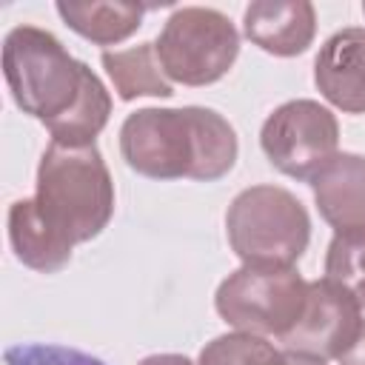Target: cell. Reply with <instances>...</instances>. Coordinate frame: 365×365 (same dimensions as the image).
<instances>
[{"label":"cell","instance_id":"cell-2","mask_svg":"<svg viewBox=\"0 0 365 365\" xmlns=\"http://www.w3.org/2000/svg\"><path fill=\"white\" fill-rule=\"evenodd\" d=\"M120 151L131 171L151 180L225 177L237 163V134L231 123L202 106L140 108L120 128Z\"/></svg>","mask_w":365,"mask_h":365},{"label":"cell","instance_id":"cell-4","mask_svg":"<svg viewBox=\"0 0 365 365\" xmlns=\"http://www.w3.org/2000/svg\"><path fill=\"white\" fill-rule=\"evenodd\" d=\"M231 251L245 265H294L311 240L305 205L279 185H251L225 211Z\"/></svg>","mask_w":365,"mask_h":365},{"label":"cell","instance_id":"cell-6","mask_svg":"<svg viewBox=\"0 0 365 365\" xmlns=\"http://www.w3.org/2000/svg\"><path fill=\"white\" fill-rule=\"evenodd\" d=\"M154 46L168 80L208 86L225 77L234 66L240 54V31L217 9L182 6L171 11Z\"/></svg>","mask_w":365,"mask_h":365},{"label":"cell","instance_id":"cell-16","mask_svg":"<svg viewBox=\"0 0 365 365\" xmlns=\"http://www.w3.org/2000/svg\"><path fill=\"white\" fill-rule=\"evenodd\" d=\"M197 365H285V354L257 334H222L200 351Z\"/></svg>","mask_w":365,"mask_h":365},{"label":"cell","instance_id":"cell-14","mask_svg":"<svg viewBox=\"0 0 365 365\" xmlns=\"http://www.w3.org/2000/svg\"><path fill=\"white\" fill-rule=\"evenodd\" d=\"M145 11L148 6L143 3H57L66 26L97 46H111L134 34Z\"/></svg>","mask_w":365,"mask_h":365},{"label":"cell","instance_id":"cell-9","mask_svg":"<svg viewBox=\"0 0 365 365\" xmlns=\"http://www.w3.org/2000/svg\"><path fill=\"white\" fill-rule=\"evenodd\" d=\"M319 94L345 114H365V29H342L325 40L314 60Z\"/></svg>","mask_w":365,"mask_h":365},{"label":"cell","instance_id":"cell-19","mask_svg":"<svg viewBox=\"0 0 365 365\" xmlns=\"http://www.w3.org/2000/svg\"><path fill=\"white\" fill-rule=\"evenodd\" d=\"M137 365H194V362L182 354H151V356L140 359Z\"/></svg>","mask_w":365,"mask_h":365},{"label":"cell","instance_id":"cell-1","mask_svg":"<svg viewBox=\"0 0 365 365\" xmlns=\"http://www.w3.org/2000/svg\"><path fill=\"white\" fill-rule=\"evenodd\" d=\"M3 77L17 108L40 120L54 143L94 145L111 114L103 80L46 29L14 26L3 40Z\"/></svg>","mask_w":365,"mask_h":365},{"label":"cell","instance_id":"cell-15","mask_svg":"<svg viewBox=\"0 0 365 365\" xmlns=\"http://www.w3.org/2000/svg\"><path fill=\"white\" fill-rule=\"evenodd\" d=\"M325 277L365 308V231H336L325 254Z\"/></svg>","mask_w":365,"mask_h":365},{"label":"cell","instance_id":"cell-7","mask_svg":"<svg viewBox=\"0 0 365 365\" xmlns=\"http://www.w3.org/2000/svg\"><path fill=\"white\" fill-rule=\"evenodd\" d=\"M336 117L317 100H288L259 128V145L268 163L297 180H311L336 154Z\"/></svg>","mask_w":365,"mask_h":365},{"label":"cell","instance_id":"cell-20","mask_svg":"<svg viewBox=\"0 0 365 365\" xmlns=\"http://www.w3.org/2000/svg\"><path fill=\"white\" fill-rule=\"evenodd\" d=\"M285 365H328L325 359H311V356H299V354H285Z\"/></svg>","mask_w":365,"mask_h":365},{"label":"cell","instance_id":"cell-12","mask_svg":"<svg viewBox=\"0 0 365 365\" xmlns=\"http://www.w3.org/2000/svg\"><path fill=\"white\" fill-rule=\"evenodd\" d=\"M9 242H11L14 257L40 274L60 271L63 265H68L71 251H74L71 245H66L63 240H57L46 228V222L37 217L31 197L11 202V208H9Z\"/></svg>","mask_w":365,"mask_h":365},{"label":"cell","instance_id":"cell-21","mask_svg":"<svg viewBox=\"0 0 365 365\" xmlns=\"http://www.w3.org/2000/svg\"><path fill=\"white\" fill-rule=\"evenodd\" d=\"M362 11H365V3H362Z\"/></svg>","mask_w":365,"mask_h":365},{"label":"cell","instance_id":"cell-5","mask_svg":"<svg viewBox=\"0 0 365 365\" xmlns=\"http://www.w3.org/2000/svg\"><path fill=\"white\" fill-rule=\"evenodd\" d=\"M308 282L291 265H242L228 274L217 294V314L242 334L285 336L302 317Z\"/></svg>","mask_w":365,"mask_h":365},{"label":"cell","instance_id":"cell-11","mask_svg":"<svg viewBox=\"0 0 365 365\" xmlns=\"http://www.w3.org/2000/svg\"><path fill=\"white\" fill-rule=\"evenodd\" d=\"M245 37L274 57L302 54L317 31V11L308 0H257L242 14Z\"/></svg>","mask_w":365,"mask_h":365},{"label":"cell","instance_id":"cell-8","mask_svg":"<svg viewBox=\"0 0 365 365\" xmlns=\"http://www.w3.org/2000/svg\"><path fill=\"white\" fill-rule=\"evenodd\" d=\"M362 305L334 279L308 282V299L299 322L282 336L285 354L311 359H339L362 334Z\"/></svg>","mask_w":365,"mask_h":365},{"label":"cell","instance_id":"cell-17","mask_svg":"<svg viewBox=\"0 0 365 365\" xmlns=\"http://www.w3.org/2000/svg\"><path fill=\"white\" fill-rule=\"evenodd\" d=\"M6 365H106V362L68 345L23 342L6 348Z\"/></svg>","mask_w":365,"mask_h":365},{"label":"cell","instance_id":"cell-10","mask_svg":"<svg viewBox=\"0 0 365 365\" xmlns=\"http://www.w3.org/2000/svg\"><path fill=\"white\" fill-rule=\"evenodd\" d=\"M311 191L334 231H365V157L336 151L314 177Z\"/></svg>","mask_w":365,"mask_h":365},{"label":"cell","instance_id":"cell-18","mask_svg":"<svg viewBox=\"0 0 365 365\" xmlns=\"http://www.w3.org/2000/svg\"><path fill=\"white\" fill-rule=\"evenodd\" d=\"M336 362H339V365H365V325H362L359 339H356V342L348 348V354L339 356Z\"/></svg>","mask_w":365,"mask_h":365},{"label":"cell","instance_id":"cell-13","mask_svg":"<svg viewBox=\"0 0 365 365\" xmlns=\"http://www.w3.org/2000/svg\"><path fill=\"white\" fill-rule=\"evenodd\" d=\"M103 68L114 83V91L120 100L134 97H171L174 88L160 66L157 46L140 43L123 51H103Z\"/></svg>","mask_w":365,"mask_h":365},{"label":"cell","instance_id":"cell-3","mask_svg":"<svg viewBox=\"0 0 365 365\" xmlns=\"http://www.w3.org/2000/svg\"><path fill=\"white\" fill-rule=\"evenodd\" d=\"M37 217L66 245L94 240L114 214V182L97 145L48 143L37 165Z\"/></svg>","mask_w":365,"mask_h":365}]
</instances>
